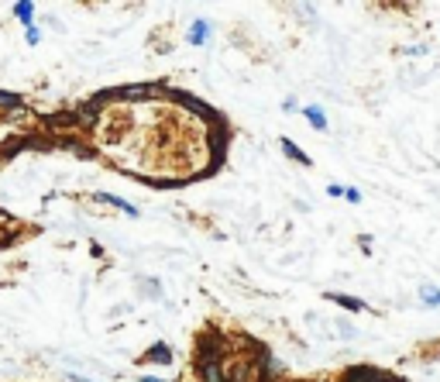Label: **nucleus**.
<instances>
[{"label": "nucleus", "mask_w": 440, "mask_h": 382, "mask_svg": "<svg viewBox=\"0 0 440 382\" xmlns=\"http://www.w3.org/2000/svg\"><path fill=\"white\" fill-rule=\"evenodd\" d=\"M200 362H220L224 355H227V338L224 334H217V331H207L203 338H200Z\"/></svg>", "instance_id": "1"}, {"label": "nucleus", "mask_w": 440, "mask_h": 382, "mask_svg": "<svg viewBox=\"0 0 440 382\" xmlns=\"http://www.w3.org/2000/svg\"><path fill=\"white\" fill-rule=\"evenodd\" d=\"M344 382H402V379L392 376V372H382V368H372V365H351L344 372Z\"/></svg>", "instance_id": "2"}, {"label": "nucleus", "mask_w": 440, "mask_h": 382, "mask_svg": "<svg viewBox=\"0 0 440 382\" xmlns=\"http://www.w3.org/2000/svg\"><path fill=\"white\" fill-rule=\"evenodd\" d=\"M169 96H175V100H179V104H183V107H190L193 114H200V117H207V121H217V111H213V107H207V104H203V100H196V96H190V94H169Z\"/></svg>", "instance_id": "3"}, {"label": "nucleus", "mask_w": 440, "mask_h": 382, "mask_svg": "<svg viewBox=\"0 0 440 382\" xmlns=\"http://www.w3.org/2000/svg\"><path fill=\"white\" fill-rule=\"evenodd\" d=\"M200 372H203V382H227V368L220 362H200Z\"/></svg>", "instance_id": "4"}, {"label": "nucleus", "mask_w": 440, "mask_h": 382, "mask_svg": "<svg viewBox=\"0 0 440 382\" xmlns=\"http://www.w3.org/2000/svg\"><path fill=\"white\" fill-rule=\"evenodd\" d=\"M145 362H158V365H169L173 362V351H169V344H152V351L145 355Z\"/></svg>", "instance_id": "5"}, {"label": "nucleus", "mask_w": 440, "mask_h": 382, "mask_svg": "<svg viewBox=\"0 0 440 382\" xmlns=\"http://www.w3.org/2000/svg\"><path fill=\"white\" fill-rule=\"evenodd\" d=\"M327 300H334V303H341L344 310H351V313H362L364 303L362 300H354V296H344V293H327Z\"/></svg>", "instance_id": "6"}, {"label": "nucleus", "mask_w": 440, "mask_h": 382, "mask_svg": "<svg viewBox=\"0 0 440 382\" xmlns=\"http://www.w3.org/2000/svg\"><path fill=\"white\" fill-rule=\"evenodd\" d=\"M73 124H79L76 114H52L48 117V128H52V131H69Z\"/></svg>", "instance_id": "7"}, {"label": "nucleus", "mask_w": 440, "mask_h": 382, "mask_svg": "<svg viewBox=\"0 0 440 382\" xmlns=\"http://www.w3.org/2000/svg\"><path fill=\"white\" fill-rule=\"evenodd\" d=\"M303 117H307L317 131H324V128H327V117H324V111H320V107H303Z\"/></svg>", "instance_id": "8"}, {"label": "nucleus", "mask_w": 440, "mask_h": 382, "mask_svg": "<svg viewBox=\"0 0 440 382\" xmlns=\"http://www.w3.org/2000/svg\"><path fill=\"white\" fill-rule=\"evenodd\" d=\"M279 145H282V152H286L292 162H303V166H309V155H303V149H296V145H292L289 138H282Z\"/></svg>", "instance_id": "9"}, {"label": "nucleus", "mask_w": 440, "mask_h": 382, "mask_svg": "<svg viewBox=\"0 0 440 382\" xmlns=\"http://www.w3.org/2000/svg\"><path fill=\"white\" fill-rule=\"evenodd\" d=\"M207 35H210V24H207V21H196V24L190 28V41H193V45H203V41H207Z\"/></svg>", "instance_id": "10"}, {"label": "nucleus", "mask_w": 440, "mask_h": 382, "mask_svg": "<svg viewBox=\"0 0 440 382\" xmlns=\"http://www.w3.org/2000/svg\"><path fill=\"white\" fill-rule=\"evenodd\" d=\"M96 200H103V203H114V207H121V211H124V213H131V217L138 213V211L131 207V203H128V200H121V196H111V193H96Z\"/></svg>", "instance_id": "11"}, {"label": "nucleus", "mask_w": 440, "mask_h": 382, "mask_svg": "<svg viewBox=\"0 0 440 382\" xmlns=\"http://www.w3.org/2000/svg\"><path fill=\"white\" fill-rule=\"evenodd\" d=\"M227 382H251V365H234V368H230L227 372Z\"/></svg>", "instance_id": "12"}, {"label": "nucleus", "mask_w": 440, "mask_h": 382, "mask_svg": "<svg viewBox=\"0 0 440 382\" xmlns=\"http://www.w3.org/2000/svg\"><path fill=\"white\" fill-rule=\"evenodd\" d=\"M0 107H4V111H18L21 96L18 94H4V90H0Z\"/></svg>", "instance_id": "13"}, {"label": "nucleus", "mask_w": 440, "mask_h": 382, "mask_svg": "<svg viewBox=\"0 0 440 382\" xmlns=\"http://www.w3.org/2000/svg\"><path fill=\"white\" fill-rule=\"evenodd\" d=\"M420 300H423V303H426V306H437V303H440V289L426 286V289H423V293H420Z\"/></svg>", "instance_id": "14"}, {"label": "nucleus", "mask_w": 440, "mask_h": 382, "mask_svg": "<svg viewBox=\"0 0 440 382\" xmlns=\"http://www.w3.org/2000/svg\"><path fill=\"white\" fill-rule=\"evenodd\" d=\"M14 14H18L24 24H31V4H14Z\"/></svg>", "instance_id": "15"}]
</instances>
